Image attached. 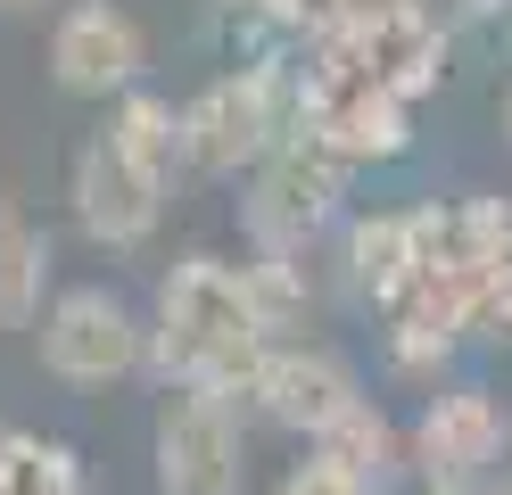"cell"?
<instances>
[{
  "label": "cell",
  "instance_id": "cell-10",
  "mask_svg": "<svg viewBox=\"0 0 512 495\" xmlns=\"http://www.w3.org/2000/svg\"><path fill=\"white\" fill-rule=\"evenodd\" d=\"M331 190H339V174H331V157H281L273 174H265V198H256V231H265L273 248H298L314 223L331 215Z\"/></svg>",
  "mask_w": 512,
  "mask_h": 495
},
{
  "label": "cell",
  "instance_id": "cell-9",
  "mask_svg": "<svg viewBox=\"0 0 512 495\" xmlns=\"http://www.w3.org/2000/svg\"><path fill=\"white\" fill-rule=\"evenodd\" d=\"M42 289H50V231L17 198H0V330H34Z\"/></svg>",
  "mask_w": 512,
  "mask_h": 495
},
{
  "label": "cell",
  "instance_id": "cell-5",
  "mask_svg": "<svg viewBox=\"0 0 512 495\" xmlns=\"http://www.w3.org/2000/svg\"><path fill=\"white\" fill-rule=\"evenodd\" d=\"M157 215H166V182H149L141 165L124 157V141L100 124L75 149V223L100 248H141L149 231H157Z\"/></svg>",
  "mask_w": 512,
  "mask_h": 495
},
{
  "label": "cell",
  "instance_id": "cell-8",
  "mask_svg": "<svg viewBox=\"0 0 512 495\" xmlns=\"http://www.w3.org/2000/svg\"><path fill=\"white\" fill-rule=\"evenodd\" d=\"M413 454H422V471L438 487H463L479 479L488 462L504 454V413H496V396H479V388H455V396H430V413H422V438H413Z\"/></svg>",
  "mask_w": 512,
  "mask_h": 495
},
{
  "label": "cell",
  "instance_id": "cell-16",
  "mask_svg": "<svg viewBox=\"0 0 512 495\" xmlns=\"http://www.w3.org/2000/svg\"><path fill=\"white\" fill-rule=\"evenodd\" d=\"M273 495H364V487H356V479H339V471H331V462H323V454H314V462H298V471H290V479H281Z\"/></svg>",
  "mask_w": 512,
  "mask_h": 495
},
{
  "label": "cell",
  "instance_id": "cell-18",
  "mask_svg": "<svg viewBox=\"0 0 512 495\" xmlns=\"http://www.w3.org/2000/svg\"><path fill=\"white\" fill-rule=\"evenodd\" d=\"M430 495H471V487H430Z\"/></svg>",
  "mask_w": 512,
  "mask_h": 495
},
{
  "label": "cell",
  "instance_id": "cell-11",
  "mask_svg": "<svg viewBox=\"0 0 512 495\" xmlns=\"http://www.w3.org/2000/svg\"><path fill=\"white\" fill-rule=\"evenodd\" d=\"M314 454H323V462H331L339 479H356L364 495H380V487H397V471H405V446H397V421L380 413L372 396H364V405L347 413L339 429H323V438H314Z\"/></svg>",
  "mask_w": 512,
  "mask_h": 495
},
{
  "label": "cell",
  "instance_id": "cell-15",
  "mask_svg": "<svg viewBox=\"0 0 512 495\" xmlns=\"http://www.w3.org/2000/svg\"><path fill=\"white\" fill-rule=\"evenodd\" d=\"M405 9V0H298V17H323V25H389Z\"/></svg>",
  "mask_w": 512,
  "mask_h": 495
},
{
  "label": "cell",
  "instance_id": "cell-4",
  "mask_svg": "<svg viewBox=\"0 0 512 495\" xmlns=\"http://www.w3.org/2000/svg\"><path fill=\"white\" fill-rule=\"evenodd\" d=\"M141 66H149V33L124 17L116 0H75V9L50 25V75H58V91H75V99L141 91Z\"/></svg>",
  "mask_w": 512,
  "mask_h": 495
},
{
  "label": "cell",
  "instance_id": "cell-7",
  "mask_svg": "<svg viewBox=\"0 0 512 495\" xmlns=\"http://www.w3.org/2000/svg\"><path fill=\"white\" fill-rule=\"evenodd\" d=\"M273 149V83L265 75H223L182 108V157L199 174H240Z\"/></svg>",
  "mask_w": 512,
  "mask_h": 495
},
{
  "label": "cell",
  "instance_id": "cell-19",
  "mask_svg": "<svg viewBox=\"0 0 512 495\" xmlns=\"http://www.w3.org/2000/svg\"><path fill=\"white\" fill-rule=\"evenodd\" d=\"M0 454H9V429H0Z\"/></svg>",
  "mask_w": 512,
  "mask_h": 495
},
{
  "label": "cell",
  "instance_id": "cell-12",
  "mask_svg": "<svg viewBox=\"0 0 512 495\" xmlns=\"http://www.w3.org/2000/svg\"><path fill=\"white\" fill-rule=\"evenodd\" d=\"M108 132L124 141V157H133L149 182H174V165H182V116H174V99L124 91V108L108 116Z\"/></svg>",
  "mask_w": 512,
  "mask_h": 495
},
{
  "label": "cell",
  "instance_id": "cell-14",
  "mask_svg": "<svg viewBox=\"0 0 512 495\" xmlns=\"http://www.w3.org/2000/svg\"><path fill=\"white\" fill-rule=\"evenodd\" d=\"M356 273H364L372 289H397V281L413 273V256H405V223H364V231H356Z\"/></svg>",
  "mask_w": 512,
  "mask_h": 495
},
{
  "label": "cell",
  "instance_id": "cell-1",
  "mask_svg": "<svg viewBox=\"0 0 512 495\" xmlns=\"http://www.w3.org/2000/svg\"><path fill=\"white\" fill-rule=\"evenodd\" d=\"M157 372L166 388H215L232 396L265 363V322L248 306V281L215 256H182L157 289Z\"/></svg>",
  "mask_w": 512,
  "mask_h": 495
},
{
  "label": "cell",
  "instance_id": "cell-13",
  "mask_svg": "<svg viewBox=\"0 0 512 495\" xmlns=\"http://www.w3.org/2000/svg\"><path fill=\"white\" fill-rule=\"evenodd\" d=\"M323 141L339 157H397L405 149V108H397V91H356V99H339V108L323 116Z\"/></svg>",
  "mask_w": 512,
  "mask_h": 495
},
{
  "label": "cell",
  "instance_id": "cell-6",
  "mask_svg": "<svg viewBox=\"0 0 512 495\" xmlns=\"http://www.w3.org/2000/svg\"><path fill=\"white\" fill-rule=\"evenodd\" d=\"M248 388H256V405H265L281 429H306V438L339 429L364 405V380H356V363H347L339 347H265V363H256Z\"/></svg>",
  "mask_w": 512,
  "mask_h": 495
},
{
  "label": "cell",
  "instance_id": "cell-2",
  "mask_svg": "<svg viewBox=\"0 0 512 495\" xmlns=\"http://www.w3.org/2000/svg\"><path fill=\"white\" fill-rule=\"evenodd\" d=\"M34 339H42V372L67 380V388H108V380H124V372H141V355H149L141 314L124 306L116 289H100V281L58 289Z\"/></svg>",
  "mask_w": 512,
  "mask_h": 495
},
{
  "label": "cell",
  "instance_id": "cell-17",
  "mask_svg": "<svg viewBox=\"0 0 512 495\" xmlns=\"http://www.w3.org/2000/svg\"><path fill=\"white\" fill-rule=\"evenodd\" d=\"M0 9H42V0H0Z\"/></svg>",
  "mask_w": 512,
  "mask_h": 495
},
{
  "label": "cell",
  "instance_id": "cell-3",
  "mask_svg": "<svg viewBox=\"0 0 512 495\" xmlns=\"http://www.w3.org/2000/svg\"><path fill=\"white\" fill-rule=\"evenodd\" d=\"M248 446L232 421V396L215 388H166L157 405V495H240Z\"/></svg>",
  "mask_w": 512,
  "mask_h": 495
}]
</instances>
